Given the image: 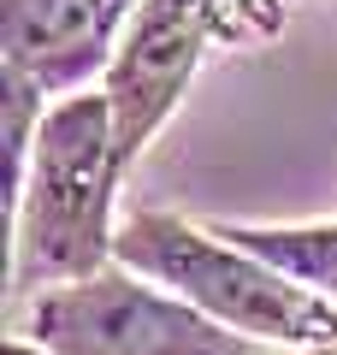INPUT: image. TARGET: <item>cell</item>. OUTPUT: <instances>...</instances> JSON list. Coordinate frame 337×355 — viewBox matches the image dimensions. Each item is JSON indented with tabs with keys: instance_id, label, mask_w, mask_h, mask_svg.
Segmentation results:
<instances>
[{
	"instance_id": "cell-1",
	"label": "cell",
	"mask_w": 337,
	"mask_h": 355,
	"mask_svg": "<svg viewBox=\"0 0 337 355\" xmlns=\"http://www.w3.org/2000/svg\"><path fill=\"white\" fill-rule=\"evenodd\" d=\"M125 178L101 89L65 95L42 119L24 190L12 196V291L48 296L112 266V190Z\"/></svg>"
},
{
	"instance_id": "cell-2",
	"label": "cell",
	"mask_w": 337,
	"mask_h": 355,
	"mask_svg": "<svg viewBox=\"0 0 337 355\" xmlns=\"http://www.w3.org/2000/svg\"><path fill=\"white\" fill-rule=\"evenodd\" d=\"M112 261L130 266L137 279L166 284L172 296L196 302L207 320L266 343V349H337V302H320L278 266H266L261 254L225 243L213 225H189L178 214L142 207L119 225Z\"/></svg>"
},
{
	"instance_id": "cell-3",
	"label": "cell",
	"mask_w": 337,
	"mask_h": 355,
	"mask_svg": "<svg viewBox=\"0 0 337 355\" xmlns=\"http://www.w3.org/2000/svg\"><path fill=\"white\" fill-rule=\"evenodd\" d=\"M278 24H284V0H142L101 77L125 172L142 160L154 130L184 101L213 42H231V48L266 42Z\"/></svg>"
},
{
	"instance_id": "cell-4",
	"label": "cell",
	"mask_w": 337,
	"mask_h": 355,
	"mask_svg": "<svg viewBox=\"0 0 337 355\" xmlns=\"http://www.w3.org/2000/svg\"><path fill=\"white\" fill-rule=\"evenodd\" d=\"M24 338L48 355H266V343L207 320L184 296L154 291L119 261L83 284L36 296Z\"/></svg>"
},
{
	"instance_id": "cell-5",
	"label": "cell",
	"mask_w": 337,
	"mask_h": 355,
	"mask_svg": "<svg viewBox=\"0 0 337 355\" xmlns=\"http://www.w3.org/2000/svg\"><path fill=\"white\" fill-rule=\"evenodd\" d=\"M142 0H0V77H18L42 101L83 95L107 77Z\"/></svg>"
},
{
	"instance_id": "cell-6",
	"label": "cell",
	"mask_w": 337,
	"mask_h": 355,
	"mask_svg": "<svg viewBox=\"0 0 337 355\" xmlns=\"http://www.w3.org/2000/svg\"><path fill=\"white\" fill-rule=\"evenodd\" d=\"M213 231L261 254L266 266H278L320 302H337V219H325V225H213Z\"/></svg>"
},
{
	"instance_id": "cell-7",
	"label": "cell",
	"mask_w": 337,
	"mask_h": 355,
	"mask_svg": "<svg viewBox=\"0 0 337 355\" xmlns=\"http://www.w3.org/2000/svg\"><path fill=\"white\" fill-rule=\"evenodd\" d=\"M0 355H48V349H36V343H30V338H12V343H6V349H0Z\"/></svg>"
},
{
	"instance_id": "cell-8",
	"label": "cell",
	"mask_w": 337,
	"mask_h": 355,
	"mask_svg": "<svg viewBox=\"0 0 337 355\" xmlns=\"http://www.w3.org/2000/svg\"><path fill=\"white\" fill-rule=\"evenodd\" d=\"M331 355H337V349H331Z\"/></svg>"
}]
</instances>
